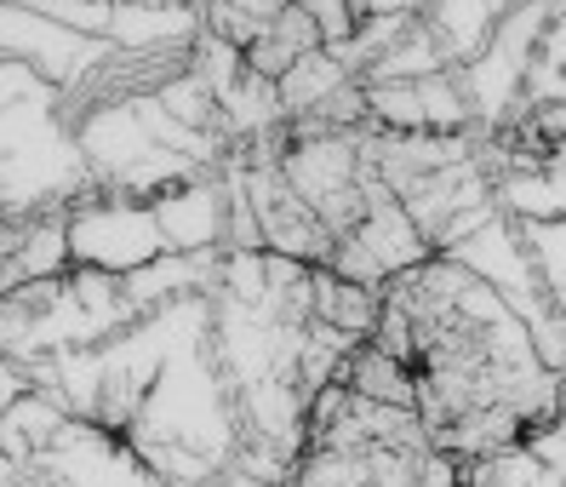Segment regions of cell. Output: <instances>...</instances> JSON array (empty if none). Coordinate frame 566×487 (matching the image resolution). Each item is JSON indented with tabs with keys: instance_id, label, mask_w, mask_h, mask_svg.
<instances>
[{
	"instance_id": "obj_1",
	"label": "cell",
	"mask_w": 566,
	"mask_h": 487,
	"mask_svg": "<svg viewBox=\"0 0 566 487\" xmlns=\"http://www.w3.org/2000/svg\"><path fill=\"white\" fill-rule=\"evenodd\" d=\"M126 442L166 487H207L241 453V407L235 384L223 379L212 344L189 350L166 367L132 418Z\"/></svg>"
},
{
	"instance_id": "obj_2",
	"label": "cell",
	"mask_w": 566,
	"mask_h": 487,
	"mask_svg": "<svg viewBox=\"0 0 566 487\" xmlns=\"http://www.w3.org/2000/svg\"><path fill=\"white\" fill-rule=\"evenodd\" d=\"M63 230H70L75 270L132 276V270L155 265V258L166 252L155 207L138 201V195H120V189H86L81 201L63 213Z\"/></svg>"
},
{
	"instance_id": "obj_3",
	"label": "cell",
	"mask_w": 566,
	"mask_h": 487,
	"mask_svg": "<svg viewBox=\"0 0 566 487\" xmlns=\"http://www.w3.org/2000/svg\"><path fill=\"white\" fill-rule=\"evenodd\" d=\"M0 58L29 63L41 81H52L57 92H81L104 63L115 58L109 41H86L75 29L52 23L46 12H35L29 0H0Z\"/></svg>"
},
{
	"instance_id": "obj_4",
	"label": "cell",
	"mask_w": 566,
	"mask_h": 487,
	"mask_svg": "<svg viewBox=\"0 0 566 487\" xmlns=\"http://www.w3.org/2000/svg\"><path fill=\"white\" fill-rule=\"evenodd\" d=\"M35 476L46 487H166L126 436L92 425V418H70L63 436L41 453Z\"/></svg>"
},
{
	"instance_id": "obj_5",
	"label": "cell",
	"mask_w": 566,
	"mask_h": 487,
	"mask_svg": "<svg viewBox=\"0 0 566 487\" xmlns=\"http://www.w3.org/2000/svg\"><path fill=\"white\" fill-rule=\"evenodd\" d=\"M447 258H458L463 270H470L475 281H486L497 299H504L521 321H532L538 310H549L544 287H538V270H532V252L521 241V224L492 213L475 236H463L458 247H447Z\"/></svg>"
},
{
	"instance_id": "obj_6",
	"label": "cell",
	"mask_w": 566,
	"mask_h": 487,
	"mask_svg": "<svg viewBox=\"0 0 566 487\" xmlns=\"http://www.w3.org/2000/svg\"><path fill=\"white\" fill-rule=\"evenodd\" d=\"M207 35V0H115L109 46L126 58L184 63Z\"/></svg>"
},
{
	"instance_id": "obj_7",
	"label": "cell",
	"mask_w": 566,
	"mask_h": 487,
	"mask_svg": "<svg viewBox=\"0 0 566 487\" xmlns=\"http://www.w3.org/2000/svg\"><path fill=\"white\" fill-rule=\"evenodd\" d=\"M149 207L166 236V252H223L229 247V178L218 167L160 189Z\"/></svg>"
},
{
	"instance_id": "obj_8",
	"label": "cell",
	"mask_w": 566,
	"mask_h": 487,
	"mask_svg": "<svg viewBox=\"0 0 566 487\" xmlns=\"http://www.w3.org/2000/svg\"><path fill=\"white\" fill-rule=\"evenodd\" d=\"M218 281H223V252H160L155 265L120 276V292L138 315H149L178 299H212Z\"/></svg>"
},
{
	"instance_id": "obj_9",
	"label": "cell",
	"mask_w": 566,
	"mask_h": 487,
	"mask_svg": "<svg viewBox=\"0 0 566 487\" xmlns=\"http://www.w3.org/2000/svg\"><path fill=\"white\" fill-rule=\"evenodd\" d=\"M521 0H436V7L423 12L429 35H436L447 70H463L470 58L486 52V41L497 35V23H504Z\"/></svg>"
},
{
	"instance_id": "obj_10",
	"label": "cell",
	"mask_w": 566,
	"mask_h": 487,
	"mask_svg": "<svg viewBox=\"0 0 566 487\" xmlns=\"http://www.w3.org/2000/svg\"><path fill=\"white\" fill-rule=\"evenodd\" d=\"M70 407H63L52 390H41V384H29L23 396L0 413V453H7L12 465H23V470H35L41 465V453L63 436V425H70Z\"/></svg>"
},
{
	"instance_id": "obj_11",
	"label": "cell",
	"mask_w": 566,
	"mask_h": 487,
	"mask_svg": "<svg viewBox=\"0 0 566 487\" xmlns=\"http://www.w3.org/2000/svg\"><path fill=\"white\" fill-rule=\"evenodd\" d=\"M7 270H12L18 287L75 276V252H70L63 213H41V218H23V224H18V247H12V258H7Z\"/></svg>"
},
{
	"instance_id": "obj_12",
	"label": "cell",
	"mask_w": 566,
	"mask_h": 487,
	"mask_svg": "<svg viewBox=\"0 0 566 487\" xmlns=\"http://www.w3.org/2000/svg\"><path fill=\"white\" fill-rule=\"evenodd\" d=\"M355 75H349V63L332 52V46H315V52H304L292 63V70L275 81L281 86V110H286V126L292 121H310L315 110H326L332 97H338L344 86H349Z\"/></svg>"
},
{
	"instance_id": "obj_13",
	"label": "cell",
	"mask_w": 566,
	"mask_h": 487,
	"mask_svg": "<svg viewBox=\"0 0 566 487\" xmlns=\"http://www.w3.org/2000/svg\"><path fill=\"white\" fill-rule=\"evenodd\" d=\"M378 310H384V292L360 287V281H344L338 270H326V265L315 270V321L321 328L366 344L373 328H378Z\"/></svg>"
},
{
	"instance_id": "obj_14",
	"label": "cell",
	"mask_w": 566,
	"mask_h": 487,
	"mask_svg": "<svg viewBox=\"0 0 566 487\" xmlns=\"http://www.w3.org/2000/svg\"><path fill=\"white\" fill-rule=\"evenodd\" d=\"M360 402H384V407H418V367L407 362H395V355H384L373 339H366L355 355H349V367L344 379Z\"/></svg>"
},
{
	"instance_id": "obj_15",
	"label": "cell",
	"mask_w": 566,
	"mask_h": 487,
	"mask_svg": "<svg viewBox=\"0 0 566 487\" xmlns=\"http://www.w3.org/2000/svg\"><path fill=\"white\" fill-rule=\"evenodd\" d=\"M447 70V58L436 46V35H429V23L418 18L401 41H395L373 70L360 75V86H401V81H429V75H441Z\"/></svg>"
},
{
	"instance_id": "obj_16",
	"label": "cell",
	"mask_w": 566,
	"mask_h": 487,
	"mask_svg": "<svg viewBox=\"0 0 566 487\" xmlns=\"http://www.w3.org/2000/svg\"><path fill=\"white\" fill-rule=\"evenodd\" d=\"M281 12H286V0H207V35L252 52Z\"/></svg>"
},
{
	"instance_id": "obj_17",
	"label": "cell",
	"mask_w": 566,
	"mask_h": 487,
	"mask_svg": "<svg viewBox=\"0 0 566 487\" xmlns=\"http://www.w3.org/2000/svg\"><path fill=\"white\" fill-rule=\"evenodd\" d=\"M521 241L532 252V270H538V287L555 310H566V218H532L521 224Z\"/></svg>"
},
{
	"instance_id": "obj_18",
	"label": "cell",
	"mask_w": 566,
	"mask_h": 487,
	"mask_svg": "<svg viewBox=\"0 0 566 487\" xmlns=\"http://www.w3.org/2000/svg\"><path fill=\"white\" fill-rule=\"evenodd\" d=\"M544 470H549V465L532 453V442L504 447V453H492V459H475V465H470V476L486 481V487H538Z\"/></svg>"
},
{
	"instance_id": "obj_19",
	"label": "cell",
	"mask_w": 566,
	"mask_h": 487,
	"mask_svg": "<svg viewBox=\"0 0 566 487\" xmlns=\"http://www.w3.org/2000/svg\"><path fill=\"white\" fill-rule=\"evenodd\" d=\"M29 7L86 41H109V23H115V0H29Z\"/></svg>"
},
{
	"instance_id": "obj_20",
	"label": "cell",
	"mask_w": 566,
	"mask_h": 487,
	"mask_svg": "<svg viewBox=\"0 0 566 487\" xmlns=\"http://www.w3.org/2000/svg\"><path fill=\"white\" fill-rule=\"evenodd\" d=\"M310 18H315V29H321V41L338 52V46H349V35H355V23H360V12H355V0H297Z\"/></svg>"
},
{
	"instance_id": "obj_21",
	"label": "cell",
	"mask_w": 566,
	"mask_h": 487,
	"mask_svg": "<svg viewBox=\"0 0 566 487\" xmlns=\"http://www.w3.org/2000/svg\"><path fill=\"white\" fill-rule=\"evenodd\" d=\"M436 0H355L360 18H423Z\"/></svg>"
},
{
	"instance_id": "obj_22",
	"label": "cell",
	"mask_w": 566,
	"mask_h": 487,
	"mask_svg": "<svg viewBox=\"0 0 566 487\" xmlns=\"http://www.w3.org/2000/svg\"><path fill=\"white\" fill-rule=\"evenodd\" d=\"M207 487H270V481H258L252 470H241L235 459H229V465H223V470H218V476H212Z\"/></svg>"
},
{
	"instance_id": "obj_23",
	"label": "cell",
	"mask_w": 566,
	"mask_h": 487,
	"mask_svg": "<svg viewBox=\"0 0 566 487\" xmlns=\"http://www.w3.org/2000/svg\"><path fill=\"white\" fill-rule=\"evenodd\" d=\"M23 476H29V470H23V465H12L7 453H0V487H23Z\"/></svg>"
},
{
	"instance_id": "obj_24",
	"label": "cell",
	"mask_w": 566,
	"mask_h": 487,
	"mask_svg": "<svg viewBox=\"0 0 566 487\" xmlns=\"http://www.w3.org/2000/svg\"><path fill=\"white\" fill-rule=\"evenodd\" d=\"M538 487H566V470H544V476H538Z\"/></svg>"
},
{
	"instance_id": "obj_25",
	"label": "cell",
	"mask_w": 566,
	"mask_h": 487,
	"mask_svg": "<svg viewBox=\"0 0 566 487\" xmlns=\"http://www.w3.org/2000/svg\"><path fill=\"white\" fill-rule=\"evenodd\" d=\"M12 287H18V281H12V270H7V265H0V299H7V292H12Z\"/></svg>"
},
{
	"instance_id": "obj_26",
	"label": "cell",
	"mask_w": 566,
	"mask_h": 487,
	"mask_svg": "<svg viewBox=\"0 0 566 487\" xmlns=\"http://www.w3.org/2000/svg\"><path fill=\"white\" fill-rule=\"evenodd\" d=\"M23 487H46V481H41V476H35V470H29V476H23Z\"/></svg>"
},
{
	"instance_id": "obj_27",
	"label": "cell",
	"mask_w": 566,
	"mask_h": 487,
	"mask_svg": "<svg viewBox=\"0 0 566 487\" xmlns=\"http://www.w3.org/2000/svg\"><path fill=\"white\" fill-rule=\"evenodd\" d=\"M470 487H486V481H475V476H470Z\"/></svg>"
}]
</instances>
